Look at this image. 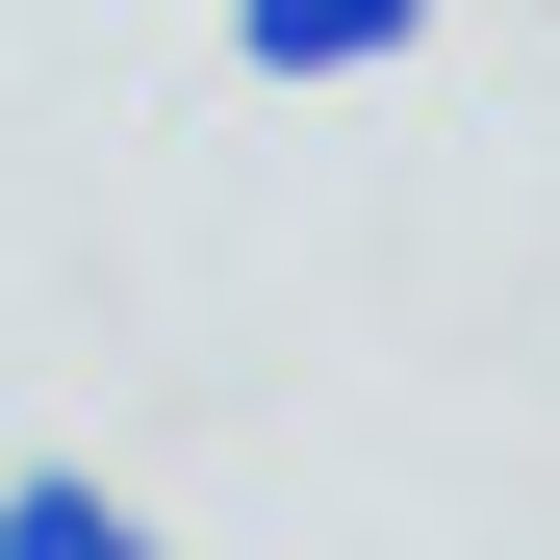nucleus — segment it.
Returning a JSON list of instances; mask_svg holds the SVG:
<instances>
[{
	"instance_id": "nucleus-1",
	"label": "nucleus",
	"mask_w": 560,
	"mask_h": 560,
	"mask_svg": "<svg viewBox=\"0 0 560 560\" xmlns=\"http://www.w3.org/2000/svg\"><path fill=\"white\" fill-rule=\"evenodd\" d=\"M433 0H230V77H408Z\"/></svg>"
},
{
	"instance_id": "nucleus-2",
	"label": "nucleus",
	"mask_w": 560,
	"mask_h": 560,
	"mask_svg": "<svg viewBox=\"0 0 560 560\" xmlns=\"http://www.w3.org/2000/svg\"><path fill=\"white\" fill-rule=\"evenodd\" d=\"M0 560H153V510L103 458H26V485H0Z\"/></svg>"
}]
</instances>
